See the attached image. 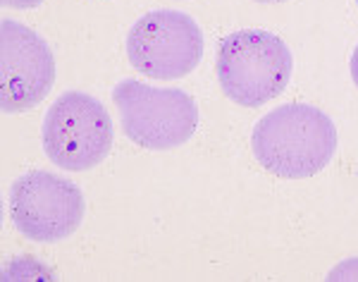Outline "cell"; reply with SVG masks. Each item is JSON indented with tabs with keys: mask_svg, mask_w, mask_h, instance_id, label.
Returning <instances> with one entry per match:
<instances>
[{
	"mask_svg": "<svg viewBox=\"0 0 358 282\" xmlns=\"http://www.w3.org/2000/svg\"><path fill=\"white\" fill-rule=\"evenodd\" d=\"M256 160L282 180H308L337 151V127L320 108L285 103L263 115L251 134Z\"/></svg>",
	"mask_w": 358,
	"mask_h": 282,
	"instance_id": "obj_1",
	"label": "cell"
},
{
	"mask_svg": "<svg viewBox=\"0 0 358 282\" xmlns=\"http://www.w3.org/2000/svg\"><path fill=\"white\" fill-rule=\"evenodd\" d=\"M351 79H354V84L358 86V45H356L354 55H351Z\"/></svg>",
	"mask_w": 358,
	"mask_h": 282,
	"instance_id": "obj_10",
	"label": "cell"
},
{
	"mask_svg": "<svg viewBox=\"0 0 358 282\" xmlns=\"http://www.w3.org/2000/svg\"><path fill=\"white\" fill-rule=\"evenodd\" d=\"M86 201L77 184L48 170L17 177L10 189V218L31 241H60L72 237L84 220Z\"/></svg>",
	"mask_w": 358,
	"mask_h": 282,
	"instance_id": "obj_5",
	"label": "cell"
},
{
	"mask_svg": "<svg viewBox=\"0 0 358 282\" xmlns=\"http://www.w3.org/2000/svg\"><path fill=\"white\" fill-rule=\"evenodd\" d=\"M327 280L337 282H358V258H346V261L337 263L330 273H327Z\"/></svg>",
	"mask_w": 358,
	"mask_h": 282,
	"instance_id": "obj_8",
	"label": "cell"
},
{
	"mask_svg": "<svg viewBox=\"0 0 358 282\" xmlns=\"http://www.w3.org/2000/svg\"><path fill=\"white\" fill-rule=\"evenodd\" d=\"M45 158L60 170L84 172L108 158L113 122L106 106L82 91H67L43 118Z\"/></svg>",
	"mask_w": 358,
	"mask_h": 282,
	"instance_id": "obj_4",
	"label": "cell"
},
{
	"mask_svg": "<svg viewBox=\"0 0 358 282\" xmlns=\"http://www.w3.org/2000/svg\"><path fill=\"white\" fill-rule=\"evenodd\" d=\"M113 106L127 139L148 151L182 146L199 127V106L182 89H158L124 79L113 89Z\"/></svg>",
	"mask_w": 358,
	"mask_h": 282,
	"instance_id": "obj_3",
	"label": "cell"
},
{
	"mask_svg": "<svg viewBox=\"0 0 358 282\" xmlns=\"http://www.w3.org/2000/svg\"><path fill=\"white\" fill-rule=\"evenodd\" d=\"M258 3H282V0H258Z\"/></svg>",
	"mask_w": 358,
	"mask_h": 282,
	"instance_id": "obj_11",
	"label": "cell"
},
{
	"mask_svg": "<svg viewBox=\"0 0 358 282\" xmlns=\"http://www.w3.org/2000/svg\"><path fill=\"white\" fill-rule=\"evenodd\" d=\"M131 67L153 79H182L203 57V31L179 10H151L127 34Z\"/></svg>",
	"mask_w": 358,
	"mask_h": 282,
	"instance_id": "obj_6",
	"label": "cell"
},
{
	"mask_svg": "<svg viewBox=\"0 0 358 282\" xmlns=\"http://www.w3.org/2000/svg\"><path fill=\"white\" fill-rule=\"evenodd\" d=\"M55 84V57L34 29L0 22V106L5 113L36 108Z\"/></svg>",
	"mask_w": 358,
	"mask_h": 282,
	"instance_id": "obj_7",
	"label": "cell"
},
{
	"mask_svg": "<svg viewBox=\"0 0 358 282\" xmlns=\"http://www.w3.org/2000/svg\"><path fill=\"white\" fill-rule=\"evenodd\" d=\"M43 0H3L5 8H15V10H31V8H38Z\"/></svg>",
	"mask_w": 358,
	"mask_h": 282,
	"instance_id": "obj_9",
	"label": "cell"
},
{
	"mask_svg": "<svg viewBox=\"0 0 358 282\" xmlns=\"http://www.w3.org/2000/svg\"><path fill=\"white\" fill-rule=\"evenodd\" d=\"M292 67L289 45L265 29H241L217 45V84L236 106L258 108L277 99L289 84Z\"/></svg>",
	"mask_w": 358,
	"mask_h": 282,
	"instance_id": "obj_2",
	"label": "cell"
},
{
	"mask_svg": "<svg viewBox=\"0 0 358 282\" xmlns=\"http://www.w3.org/2000/svg\"><path fill=\"white\" fill-rule=\"evenodd\" d=\"M356 5H358V0H356Z\"/></svg>",
	"mask_w": 358,
	"mask_h": 282,
	"instance_id": "obj_12",
	"label": "cell"
}]
</instances>
